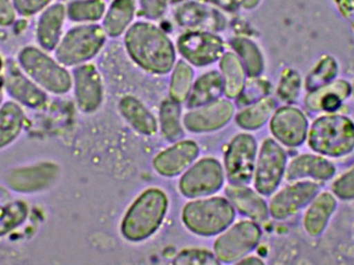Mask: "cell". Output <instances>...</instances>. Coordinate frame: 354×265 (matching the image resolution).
Here are the masks:
<instances>
[{
	"label": "cell",
	"mask_w": 354,
	"mask_h": 265,
	"mask_svg": "<svg viewBox=\"0 0 354 265\" xmlns=\"http://www.w3.org/2000/svg\"><path fill=\"white\" fill-rule=\"evenodd\" d=\"M169 198L160 188L145 190L127 210L120 223V233L130 243H141L153 237L163 224Z\"/></svg>",
	"instance_id": "obj_1"
},
{
	"label": "cell",
	"mask_w": 354,
	"mask_h": 265,
	"mask_svg": "<svg viewBox=\"0 0 354 265\" xmlns=\"http://www.w3.org/2000/svg\"><path fill=\"white\" fill-rule=\"evenodd\" d=\"M133 60L145 70L164 75L171 70L176 60L171 42L155 27L138 25L126 37Z\"/></svg>",
	"instance_id": "obj_2"
},
{
	"label": "cell",
	"mask_w": 354,
	"mask_h": 265,
	"mask_svg": "<svg viewBox=\"0 0 354 265\" xmlns=\"http://www.w3.org/2000/svg\"><path fill=\"white\" fill-rule=\"evenodd\" d=\"M235 219V208L227 198L207 196L187 202L181 220L187 230L199 237H214L228 228Z\"/></svg>",
	"instance_id": "obj_3"
},
{
	"label": "cell",
	"mask_w": 354,
	"mask_h": 265,
	"mask_svg": "<svg viewBox=\"0 0 354 265\" xmlns=\"http://www.w3.org/2000/svg\"><path fill=\"white\" fill-rule=\"evenodd\" d=\"M310 145L326 156L348 154L354 147V126L343 116H324L312 127Z\"/></svg>",
	"instance_id": "obj_4"
},
{
	"label": "cell",
	"mask_w": 354,
	"mask_h": 265,
	"mask_svg": "<svg viewBox=\"0 0 354 265\" xmlns=\"http://www.w3.org/2000/svg\"><path fill=\"white\" fill-rule=\"evenodd\" d=\"M261 229L252 220L231 224L218 235L214 244V253L220 264H237L249 255L259 244Z\"/></svg>",
	"instance_id": "obj_5"
},
{
	"label": "cell",
	"mask_w": 354,
	"mask_h": 265,
	"mask_svg": "<svg viewBox=\"0 0 354 265\" xmlns=\"http://www.w3.org/2000/svg\"><path fill=\"white\" fill-rule=\"evenodd\" d=\"M225 170L212 156H205L193 163L181 175L178 190L189 199L214 195L224 185Z\"/></svg>",
	"instance_id": "obj_6"
},
{
	"label": "cell",
	"mask_w": 354,
	"mask_h": 265,
	"mask_svg": "<svg viewBox=\"0 0 354 265\" xmlns=\"http://www.w3.org/2000/svg\"><path fill=\"white\" fill-rule=\"evenodd\" d=\"M257 142L251 134L241 133L231 139L225 152V174L229 183L248 185L253 179Z\"/></svg>",
	"instance_id": "obj_7"
},
{
	"label": "cell",
	"mask_w": 354,
	"mask_h": 265,
	"mask_svg": "<svg viewBox=\"0 0 354 265\" xmlns=\"http://www.w3.org/2000/svg\"><path fill=\"white\" fill-rule=\"evenodd\" d=\"M286 168V154L278 142L268 138L262 142L256 158L254 187L261 195L268 196L276 191Z\"/></svg>",
	"instance_id": "obj_8"
},
{
	"label": "cell",
	"mask_w": 354,
	"mask_h": 265,
	"mask_svg": "<svg viewBox=\"0 0 354 265\" xmlns=\"http://www.w3.org/2000/svg\"><path fill=\"white\" fill-rule=\"evenodd\" d=\"M20 62L24 70L47 91L53 93H66L72 86V79L64 68L44 55L37 49H25Z\"/></svg>",
	"instance_id": "obj_9"
},
{
	"label": "cell",
	"mask_w": 354,
	"mask_h": 265,
	"mask_svg": "<svg viewBox=\"0 0 354 265\" xmlns=\"http://www.w3.org/2000/svg\"><path fill=\"white\" fill-rule=\"evenodd\" d=\"M105 37L97 27H80L68 33L56 51V57L66 66L93 57L103 46Z\"/></svg>",
	"instance_id": "obj_10"
},
{
	"label": "cell",
	"mask_w": 354,
	"mask_h": 265,
	"mask_svg": "<svg viewBox=\"0 0 354 265\" xmlns=\"http://www.w3.org/2000/svg\"><path fill=\"white\" fill-rule=\"evenodd\" d=\"M234 112V104L229 99L220 98L201 107L189 109L183 116V127L194 134L216 132L230 122Z\"/></svg>",
	"instance_id": "obj_11"
},
{
	"label": "cell",
	"mask_w": 354,
	"mask_h": 265,
	"mask_svg": "<svg viewBox=\"0 0 354 265\" xmlns=\"http://www.w3.org/2000/svg\"><path fill=\"white\" fill-rule=\"evenodd\" d=\"M199 152V146L193 140H179L153 158V169L161 176L176 177L197 160Z\"/></svg>",
	"instance_id": "obj_12"
},
{
	"label": "cell",
	"mask_w": 354,
	"mask_h": 265,
	"mask_svg": "<svg viewBox=\"0 0 354 265\" xmlns=\"http://www.w3.org/2000/svg\"><path fill=\"white\" fill-rule=\"evenodd\" d=\"M59 167L53 163H41L12 171L8 176L12 189L20 193H35L55 183L59 176Z\"/></svg>",
	"instance_id": "obj_13"
},
{
	"label": "cell",
	"mask_w": 354,
	"mask_h": 265,
	"mask_svg": "<svg viewBox=\"0 0 354 265\" xmlns=\"http://www.w3.org/2000/svg\"><path fill=\"white\" fill-rule=\"evenodd\" d=\"M74 80L75 98L81 111H97L104 99L103 82L97 68L91 64L80 66L75 71Z\"/></svg>",
	"instance_id": "obj_14"
},
{
	"label": "cell",
	"mask_w": 354,
	"mask_h": 265,
	"mask_svg": "<svg viewBox=\"0 0 354 265\" xmlns=\"http://www.w3.org/2000/svg\"><path fill=\"white\" fill-rule=\"evenodd\" d=\"M315 183L306 181L288 185L270 199L268 210L272 218L283 220L301 210L317 193Z\"/></svg>",
	"instance_id": "obj_15"
},
{
	"label": "cell",
	"mask_w": 354,
	"mask_h": 265,
	"mask_svg": "<svg viewBox=\"0 0 354 265\" xmlns=\"http://www.w3.org/2000/svg\"><path fill=\"white\" fill-rule=\"evenodd\" d=\"M270 132L287 146L301 145L307 135V120L297 108L282 107L270 120Z\"/></svg>",
	"instance_id": "obj_16"
},
{
	"label": "cell",
	"mask_w": 354,
	"mask_h": 265,
	"mask_svg": "<svg viewBox=\"0 0 354 265\" xmlns=\"http://www.w3.org/2000/svg\"><path fill=\"white\" fill-rule=\"evenodd\" d=\"M178 48L189 62L198 66L216 62L223 52L221 39L208 33L185 35L179 39Z\"/></svg>",
	"instance_id": "obj_17"
},
{
	"label": "cell",
	"mask_w": 354,
	"mask_h": 265,
	"mask_svg": "<svg viewBox=\"0 0 354 265\" xmlns=\"http://www.w3.org/2000/svg\"><path fill=\"white\" fill-rule=\"evenodd\" d=\"M225 195L235 210L256 223H261L268 218L270 210L260 193L247 185L229 183L225 188Z\"/></svg>",
	"instance_id": "obj_18"
},
{
	"label": "cell",
	"mask_w": 354,
	"mask_h": 265,
	"mask_svg": "<svg viewBox=\"0 0 354 265\" xmlns=\"http://www.w3.org/2000/svg\"><path fill=\"white\" fill-rule=\"evenodd\" d=\"M118 110L127 122L143 136H153L158 132L157 118L147 106L134 95H124L118 103Z\"/></svg>",
	"instance_id": "obj_19"
},
{
	"label": "cell",
	"mask_w": 354,
	"mask_h": 265,
	"mask_svg": "<svg viewBox=\"0 0 354 265\" xmlns=\"http://www.w3.org/2000/svg\"><path fill=\"white\" fill-rule=\"evenodd\" d=\"M224 93V83L222 75L216 71L206 73L198 78L192 87L191 93L187 100L189 109L201 107L220 99Z\"/></svg>",
	"instance_id": "obj_20"
},
{
	"label": "cell",
	"mask_w": 354,
	"mask_h": 265,
	"mask_svg": "<svg viewBox=\"0 0 354 265\" xmlns=\"http://www.w3.org/2000/svg\"><path fill=\"white\" fill-rule=\"evenodd\" d=\"M334 172L333 165L324 158L319 156H301L291 161L285 176L287 181H295L303 177L328 179Z\"/></svg>",
	"instance_id": "obj_21"
},
{
	"label": "cell",
	"mask_w": 354,
	"mask_h": 265,
	"mask_svg": "<svg viewBox=\"0 0 354 265\" xmlns=\"http://www.w3.org/2000/svg\"><path fill=\"white\" fill-rule=\"evenodd\" d=\"M276 109V102L272 98L264 97L241 109L235 116V122L245 131H256L268 122Z\"/></svg>",
	"instance_id": "obj_22"
},
{
	"label": "cell",
	"mask_w": 354,
	"mask_h": 265,
	"mask_svg": "<svg viewBox=\"0 0 354 265\" xmlns=\"http://www.w3.org/2000/svg\"><path fill=\"white\" fill-rule=\"evenodd\" d=\"M224 95L227 99L239 97L245 84V74L243 64L233 53H227L221 62Z\"/></svg>",
	"instance_id": "obj_23"
},
{
	"label": "cell",
	"mask_w": 354,
	"mask_h": 265,
	"mask_svg": "<svg viewBox=\"0 0 354 265\" xmlns=\"http://www.w3.org/2000/svg\"><path fill=\"white\" fill-rule=\"evenodd\" d=\"M160 129L162 135L170 143H176L185 137V127L181 118L180 104L167 99L160 107Z\"/></svg>",
	"instance_id": "obj_24"
},
{
	"label": "cell",
	"mask_w": 354,
	"mask_h": 265,
	"mask_svg": "<svg viewBox=\"0 0 354 265\" xmlns=\"http://www.w3.org/2000/svg\"><path fill=\"white\" fill-rule=\"evenodd\" d=\"M6 89L12 98L30 107H39L46 101L45 95L41 91L37 89L20 73L10 74L6 80Z\"/></svg>",
	"instance_id": "obj_25"
},
{
	"label": "cell",
	"mask_w": 354,
	"mask_h": 265,
	"mask_svg": "<svg viewBox=\"0 0 354 265\" xmlns=\"http://www.w3.org/2000/svg\"><path fill=\"white\" fill-rule=\"evenodd\" d=\"M24 122L22 110L15 103L4 104L0 109V148L14 141Z\"/></svg>",
	"instance_id": "obj_26"
},
{
	"label": "cell",
	"mask_w": 354,
	"mask_h": 265,
	"mask_svg": "<svg viewBox=\"0 0 354 265\" xmlns=\"http://www.w3.org/2000/svg\"><path fill=\"white\" fill-rule=\"evenodd\" d=\"M335 208L334 198L324 194L308 210L305 218V227L312 235H317L324 230L330 214Z\"/></svg>",
	"instance_id": "obj_27"
},
{
	"label": "cell",
	"mask_w": 354,
	"mask_h": 265,
	"mask_svg": "<svg viewBox=\"0 0 354 265\" xmlns=\"http://www.w3.org/2000/svg\"><path fill=\"white\" fill-rule=\"evenodd\" d=\"M194 72L189 64L179 62L170 81V99L181 104L187 102L193 87Z\"/></svg>",
	"instance_id": "obj_28"
},
{
	"label": "cell",
	"mask_w": 354,
	"mask_h": 265,
	"mask_svg": "<svg viewBox=\"0 0 354 265\" xmlns=\"http://www.w3.org/2000/svg\"><path fill=\"white\" fill-rule=\"evenodd\" d=\"M62 21V8L60 6H54L39 20V43L47 49H52L57 43Z\"/></svg>",
	"instance_id": "obj_29"
},
{
	"label": "cell",
	"mask_w": 354,
	"mask_h": 265,
	"mask_svg": "<svg viewBox=\"0 0 354 265\" xmlns=\"http://www.w3.org/2000/svg\"><path fill=\"white\" fill-rule=\"evenodd\" d=\"M233 46L243 58L248 75L252 78L259 76L263 72L264 68L263 60L259 49L247 39H236Z\"/></svg>",
	"instance_id": "obj_30"
},
{
	"label": "cell",
	"mask_w": 354,
	"mask_h": 265,
	"mask_svg": "<svg viewBox=\"0 0 354 265\" xmlns=\"http://www.w3.org/2000/svg\"><path fill=\"white\" fill-rule=\"evenodd\" d=\"M26 216L27 208L22 202H12L8 205L0 206V237L22 224Z\"/></svg>",
	"instance_id": "obj_31"
},
{
	"label": "cell",
	"mask_w": 354,
	"mask_h": 265,
	"mask_svg": "<svg viewBox=\"0 0 354 265\" xmlns=\"http://www.w3.org/2000/svg\"><path fill=\"white\" fill-rule=\"evenodd\" d=\"M174 264L180 265H212L218 264L214 251L205 248H187L183 250L174 258Z\"/></svg>",
	"instance_id": "obj_32"
},
{
	"label": "cell",
	"mask_w": 354,
	"mask_h": 265,
	"mask_svg": "<svg viewBox=\"0 0 354 265\" xmlns=\"http://www.w3.org/2000/svg\"><path fill=\"white\" fill-rule=\"evenodd\" d=\"M338 72V64L330 56L322 58L308 78V89L322 86L328 80H332Z\"/></svg>",
	"instance_id": "obj_33"
},
{
	"label": "cell",
	"mask_w": 354,
	"mask_h": 265,
	"mask_svg": "<svg viewBox=\"0 0 354 265\" xmlns=\"http://www.w3.org/2000/svg\"><path fill=\"white\" fill-rule=\"evenodd\" d=\"M301 87V78L297 72L286 71L283 74L278 86V95L282 101L292 102L297 99Z\"/></svg>",
	"instance_id": "obj_34"
},
{
	"label": "cell",
	"mask_w": 354,
	"mask_h": 265,
	"mask_svg": "<svg viewBox=\"0 0 354 265\" xmlns=\"http://www.w3.org/2000/svg\"><path fill=\"white\" fill-rule=\"evenodd\" d=\"M334 191L343 199L354 198V167L346 174L343 175L334 185Z\"/></svg>",
	"instance_id": "obj_35"
},
{
	"label": "cell",
	"mask_w": 354,
	"mask_h": 265,
	"mask_svg": "<svg viewBox=\"0 0 354 265\" xmlns=\"http://www.w3.org/2000/svg\"><path fill=\"white\" fill-rule=\"evenodd\" d=\"M49 0H15L17 8L22 14H31L43 8Z\"/></svg>",
	"instance_id": "obj_36"
},
{
	"label": "cell",
	"mask_w": 354,
	"mask_h": 265,
	"mask_svg": "<svg viewBox=\"0 0 354 265\" xmlns=\"http://www.w3.org/2000/svg\"><path fill=\"white\" fill-rule=\"evenodd\" d=\"M342 16L354 26V0H335Z\"/></svg>",
	"instance_id": "obj_37"
},
{
	"label": "cell",
	"mask_w": 354,
	"mask_h": 265,
	"mask_svg": "<svg viewBox=\"0 0 354 265\" xmlns=\"http://www.w3.org/2000/svg\"><path fill=\"white\" fill-rule=\"evenodd\" d=\"M12 19H14V12L8 0H0V24H10Z\"/></svg>",
	"instance_id": "obj_38"
},
{
	"label": "cell",
	"mask_w": 354,
	"mask_h": 265,
	"mask_svg": "<svg viewBox=\"0 0 354 265\" xmlns=\"http://www.w3.org/2000/svg\"><path fill=\"white\" fill-rule=\"evenodd\" d=\"M237 264H256V265H260L263 264V260L260 259L259 257H257V256H250L247 255L245 257H243V259L239 260Z\"/></svg>",
	"instance_id": "obj_39"
},
{
	"label": "cell",
	"mask_w": 354,
	"mask_h": 265,
	"mask_svg": "<svg viewBox=\"0 0 354 265\" xmlns=\"http://www.w3.org/2000/svg\"><path fill=\"white\" fill-rule=\"evenodd\" d=\"M1 100H2V95H1V93H0V103H1Z\"/></svg>",
	"instance_id": "obj_40"
},
{
	"label": "cell",
	"mask_w": 354,
	"mask_h": 265,
	"mask_svg": "<svg viewBox=\"0 0 354 265\" xmlns=\"http://www.w3.org/2000/svg\"><path fill=\"white\" fill-rule=\"evenodd\" d=\"M0 68H1V60H0Z\"/></svg>",
	"instance_id": "obj_41"
}]
</instances>
